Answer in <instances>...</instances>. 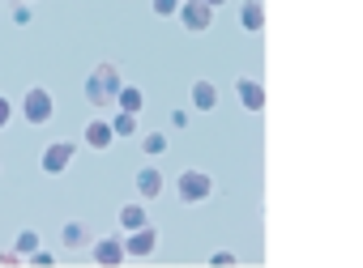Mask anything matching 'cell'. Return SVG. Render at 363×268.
Listing matches in <instances>:
<instances>
[{
    "label": "cell",
    "mask_w": 363,
    "mask_h": 268,
    "mask_svg": "<svg viewBox=\"0 0 363 268\" xmlns=\"http://www.w3.org/2000/svg\"><path fill=\"white\" fill-rule=\"evenodd\" d=\"M116 94H120L116 69H111V64H99V73H90V81H86V98H90L94 107H103V103H116Z\"/></svg>",
    "instance_id": "obj_1"
},
{
    "label": "cell",
    "mask_w": 363,
    "mask_h": 268,
    "mask_svg": "<svg viewBox=\"0 0 363 268\" xmlns=\"http://www.w3.org/2000/svg\"><path fill=\"white\" fill-rule=\"evenodd\" d=\"M52 115H56V98H52L43 86L26 90V98H22V120H26V124H48Z\"/></svg>",
    "instance_id": "obj_2"
},
{
    "label": "cell",
    "mask_w": 363,
    "mask_h": 268,
    "mask_svg": "<svg viewBox=\"0 0 363 268\" xmlns=\"http://www.w3.org/2000/svg\"><path fill=\"white\" fill-rule=\"evenodd\" d=\"M175 192H179V200H184V204H193V200H206L214 192V183H210L206 170H184V175H179V183H175Z\"/></svg>",
    "instance_id": "obj_3"
},
{
    "label": "cell",
    "mask_w": 363,
    "mask_h": 268,
    "mask_svg": "<svg viewBox=\"0 0 363 268\" xmlns=\"http://www.w3.org/2000/svg\"><path fill=\"white\" fill-rule=\"evenodd\" d=\"M179 22H184L189 30H210L214 5H206V0H179Z\"/></svg>",
    "instance_id": "obj_4"
},
{
    "label": "cell",
    "mask_w": 363,
    "mask_h": 268,
    "mask_svg": "<svg viewBox=\"0 0 363 268\" xmlns=\"http://www.w3.org/2000/svg\"><path fill=\"white\" fill-rule=\"evenodd\" d=\"M69 162H73V141H52V145L43 149V158H39L43 175H60Z\"/></svg>",
    "instance_id": "obj_5"
},
{
    "label": "cell",
    "mask_w": 363,
    "mask_h": 268,
    "mask_svg": "<svg viewBox=\"0 0 363 268\" xmlns=\"http://www.w3.org/2000/svg\"><path fill=\"white\" fill-rule=\"evenodd\" d=\"M154 247H158V230H154V226H141V230H133V238L124 243V251H128V255H137V260L154 255Z\"/></svg>",
    "instance_id": "obj_6"
},
{
    "label": "cell",
    "mask_w": 363,
    "mask_h": 268,
    "mask_svg": "<svg viewBox=\"0 0 363 268\" xmlns=\"http://www.w3.org/2000/svg\"><path fill=\"white\" fill-rule=\"evenodd\" d=\"M128 251H124V243L120 238H94V260L99 264H120Z\"/></svg>",
    "instance_id": "obj_7"
},
{
    "label": "cell",
    "mask_w": 363,
    "mask_h": 268,
    "mask_svg": "<svg viewBox=\"0 0 363 268\" xmlns=\"http://www.w3.org/2000/svg\"><path fill=\"white\" fill-rule=\"evenodd\" d=\"M193 107L197 111H214L218 107V86L214 81H193Z\"/></svg>",
    "instance_id": "obj_8"
},
{
    "label": "cell",
    "mask_w": 363,
    "mask_h": 268,
    "mask_svg": "<svg viewBox=\"0 0 363 268\" xmlns=\"http://www.w3.org/2000/svg\"><path fill=\"white\" fill-rule=\"evenodd\" d=\"M111 136H116V132H111L107 120H90V124H86V145H90V149H107Z\"/></svg>",
    "instance_id": "obj_9"
},
{
    "label": "cell",
    "mask_w": 363,
    "mask_h": 268,
    "mask_svg": "<svg viewBox=\"0 0 363 268\" xmlns=\"http://www.w3.org/2000/svg\"><path fill=\"white\" fill-rule=\"evenodd\" d=\"M137 196H141V200L162 196V175H158V170H137Z\"/></svg>",
    "instance_id": "obj_10"
},
{
    "label": "cell",
    "mask_w": 363,
    "mask_h": 268,
    "mask_svg": "<svg viewBox=\"0 0 363 268\" xmlns=\"http://www.w3.org/2000/svg\"><path fill=\"white\" fill-rule=\"evenodd\" d=\"M240 103H244V111H261V107H265L261 81H240Z\"/></svg>",
    "instance_id": "obj_11"
},
{
    "label": "cell",
    "mask_w": 363,
    "mask_h": 268,
    "mask_svg": "<svg viewBox=\"0 0 363 268\" xmlns=\"http://www.w3.org/2000/svg\"><path fill=\"white\" fill-rule=\"evenodd\" d=\"M240 22H244V30H261V26H265V9H261V0H244Z\"/></svg>",
    "instance_id": "obj_12"
},
{
    "label": "cell",
    "mask_w": 363,
    "mask_h": 268,
    "mask_svg": "<svg viewBox=\"0 0 363 268\" xmlns=\"http://www.w3.org/2000/svg\"><path fill=\"white\" fill-rule=\"evenodd\" d=\"M120 226H124V230L150 226V221H145V209H141V204H124V209H120Z\"/></svg>",
    "instance_id": "obj_13"
},
{
    "label": "cell",
    "mask_w": 363,
    "mask_h": 268,
    "mask_svg": "<svg viewBox=\"0 0 363 268\" xmlns=\"http://www.w3.org/2000/svg\"><path fill=\"white\" fill-rule=\"evenodd\" d=\"M116 107H120V111H141V90H137V86H120Z\"/></svg>",
    "instance_id": "obj_14"
},
{
    "label": "cell",
    "mask_w": 363,
    "mask_h": 268,
    "mask_svg": "<svg viewBox=\"0 0 363 268\" xmlns=\"http://www.w3.org/2000/svg\"><path fill=\"white\" fill-rule=\"evenodd\" d=\"M111 132H116V136H133V132H137V111H120V115L111 120Z\"/></svg>",
    "instance_id": "obj_15"
},
{
    "label": "cell",
    "mask_w": 363,
    "mask_h": 268,
    "mask_svg": "<svg viewBox=\"0 0 363 268\" xmlns=\"http://www.w3.org/2000/svg\"><path fill=\"white\" fill-rule=\"evenodd\" d=\"M60 238H65V247H82V243H86V230H82L77 221H69V226L60 230Z\"/></svg>",
    "instance_id": "obj_16"
},
{
    "label": "cell",
    "mask_w": 363,
    "mask_h": 268,
    "mask_svg": "<svg viewBox=\"0 0 363 268\" xmlns=\"http://www.w3.org/2000/svg\"><path fill=\"white\" fill-rule=\"evenodd\" d=\"M39 251V234L35 230H22L18 234V255H35Z\"/></svg>",
    "instance_id": "obj_17"
},
{
    "label": "cell",
    "mask_w": 363,
    "mask_h": 268,
    "mask_svg": "<svg viewBox=\"0 0 363 268\" xmlns=\"http://www.w3.org/2000/svg\"><path fill=\"white\" fill-rule=\"evenodd\" d=\"M141 149H145V153H162V149H167V136H162V132H150V136L141 141Z\"/></svg>",
    "instance_id": "obj_18"
},
{
    "label": "cell",
    "mask_w": 363,
    "mask_h": 268,
    "mask_svg": "<svg viewBox=\"0 0 363 268\" xmlns=\"http://www.w3.org/2000/svg\"><path fill=\"white\" fill-rule=\"evenodd\" d=\"M154 13H158V18H171V13H179V0H154Z\"/></svg>",
    "instance_id": "obj_19"
},
{
    "label": "cell",
    "mask_w": 363,
    "mask_h": 268,
    "mask_svg": "<svg viewBox=\"0 0 363 268\" xmlns=\"http://www.w3.org/2000/svg\"><path fill=\"white\" fill-rule=\"evenodd\" d=\"M9 120H13V107H9V98H5V94H0V128H5Z\"/></svg>",
    "instance_id": "obj_20"
},
{
    "label": "cell",
    "mask_w": 363,
    "mask_h": 268,
    "mask_svg": "<svg viewBox=\"0 0 363 268\" xmlns=\"http://www.w3.org/2000/svg\"><path fill=\"white\" fill-rule=\"evenodd\" d=\"M13 22H18V26H26V22H30V9H26V5H18V9H13Z\"/></svg>",
    "instance_id": "obj_21"
},
{
    "label": "cell",
    "mask_w": 363,
    "mask_h": 268,
    "mask_svg": "<svg viewBox=\"0 0 363 268\" xmlns=\"http://www.w3.org/2000/svg\"><path fill=\"white\" fill-rule=\"evenodd\" d=\"M214 264H218V268H223V264L231 268V264H235V255H231V251H214Z\"/></svg>",
    "instance_id": "obj_22"
},
{
    "label": "cell",
    "mask_w": 363,
    "mask_h": 268,
    "mask_svg": "<svg viewBox=\"0 0 363 268\" xmlns=\"http://www.w3.org/2000/svg\"><path fill=\"white\" fill-rule=\"evenodd\" d=\"M206 5H227V0H206Z\"/></svg>",
    "instance_id": "obj_23"
}]
</instances>
